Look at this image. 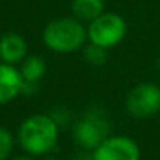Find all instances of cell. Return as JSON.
I'll return each mask as SVG.
<instances>
[{"label":"cell","mask_w":160,"mask_h":160,"mask_svg":"<svg viewBox=\"0 0 160 160\" xmlns=\"http://www.w3.org/2000/svg\"><path fill=\"white\" fill-rule=\"evenodd\" d=\"M71 10L75 19L90 24L105 13V3L104 0H72Z\"/></svg>","instance_id":"9"},{"label":"cell","mask_w":160,"mask_h":160,"mask_svg":"<svg viewBox=\"0 0 160 160\" xmlns=\"http://www.w3.org/2000/svg\"><path fill=\"white\" fill-rule=\"evenodd\" d=\"M44 160H58V158H55V157H47V158H44Z\"/></svg>","instance_id":"16"},{"label":"cell","mask_w":160,"mask_h":160,"mask_svg":"<svg viewBox=\"0 0 160 160\" xmlns=\"http://www.w3.org/2000/svg\"><path fill=\"white\" fill-rule=\"evenodd\" d=\"M50 116L55 119V122H57L58 126H66L68 121H69L68 112H66L64 108H57V110H53V113H52Z\"/></svg>","instance_id":"13"},{"label":"cell","mask_w":160,"mask_h":160,"mask_svg":"<svg viewBox=\"0 0 160 160\" xmlns=\"http://www.w3.org/2000/svg\"><path fill=\"white\" fill-rule=\"evenodd\" d=\"M93 157L96 160H140L141 152L135 140L124 135H108L93 151Z\"/></svg>","instance_id":"6"},{"label":"cell","mask_w":160,"mask_h":160,"mask_svg":"<svg viewBox=\"0 0 160 160\" xmlns=\"http://www.w3.org/2000/svg\"><path fill=\"white\" fill-rule=\"evenodd\" d=\"M83 55L91 64L102 66V64H105V61L108 58V49L98 46L94 42H90L88 46H83Z\"/></svg>","instance_id":"11"},{"label":"cell","mask_w":160,"mask_h":160,"mask_svg":"<svg viewBox=\"0 0 160 160\" xmlns=\"http://www.w3.org/2000/svg\"><path fill=\"white\" fill-rule=\"evenodd\" d=\"M87 32L90 42L112 49L124 39L127 33V24L116 13H102L99 18L88 24Z\"/></svg>","instance_id":"4"},{"label":"cell","mask_w":160,"mask_h":160,"mask_svg":"<svg viewBox=\"0 0 160 160\" xmlns=\"http://www.w3.org/2000/svg\"><path fill=\"white\" fill-rule=\"evenodd\" d=\"M88 32L75 18H58L50 21L42 33L44 44L55 53H71L83 49Z\"/></svg>","instance_id":"2"},{"label":"cell","mask_w":160,"mask_h":160,"mask_svg":"<svg viewBox=\"0 0 160 160\" xmlns=\"http://www.w3.org/2000/svg\"><path fill=\"white\" fill-rule=\"evenodd\" d=\"M27 58V42L18 33H5L0 38V60L8 64L22 63Z\"/></svg>","instance_id":"8"},{"label":"cell","mask_w":160,"mask_h":160,"mask_svg":"<svg viewBox=\"0 0 160 160\" xmlns=\"http://www.w3.org/2000/svg\"><path fill=\"white\" fill-rule=\"evenodd\" d=\"M13 135L10 130L0 127V160H7L13 151Z\"/></svg>","instance_id":"12"},{"label":"cell","mask_w":160,"mask_h":160,"mask_svg":"<svg viewBox=\"0 0 160 160\" xmlns=\"http://www.w3.org/2000/svg\"><path fill=\"white\" fill-rule=\"evenodd\" d=\"M24 77L21 69H16L14 64L0 63V105L14 101L22 94Z\"/></svg>","instance_id":"7"},{"label":"cell","mask_w":160,"mask_h":160,"mask_svg":"<svg viewBox=\"0 0 160 160\" xmlns=\"http://www.w3.org/2000/svg\"><path fill=\"white\" fill-rule=\"evenodd\" d=\"M13 160H33V158H30V157H27V155H21V157H16V158H13Z\"/></svg>","instance_id":"15"},{"label":"cell","mask_w":160,"mask_h":160,"mask_svg":"<svg viewBox=\"0 0 160 160\" xmlns=\"http://www.w3.org/2000/svg\"><path fill=\"white\" fill-rule=\"evenodd\" d=\"M75 160H96V158L93 157V154L91 155H88V154H78Z\"/></svg>","instance_id":"14"},{"label":"cell","mask_w":160,"mask_h":160,"mask_svg":"<svg viewBox=\"0 0 160 160\" xmlns=\"http://www.w3.org/2000/svg\"><path fill=\"white\" fill-rule=\"evenodd\" d=\"M126 108L135 118H149L160 112V87L151 82L133 87L126 98Z\"/></svg>","instance_id":"5"},{"label":"cell","mask_w":160,"mask_h":160,"mask_svg":"<svg viewBox=\"0 0 160 160\" xmlns=\"http://www.w3.org/2000/svg\"><path fill=\"white\" fill-rule=\"evenodd\" d=\"M110 133V122L104 110L91 108L74 126V138L80 148L94 151Z\"/></svg>","instance_id":"3"},{"label":"cell","mask_w":160,"mask_h":160,"mask_svg":"<svg viewBox=\"0 0 160 160\" xmlns=\"http://www.w3.org/2000/svg\"><path fill=\"white\" fill-rule=\"evenodd\" d=\"M46 61L41 58V57H27L24 61H22V66H21V74L24 77L25 82H33V83H39V80L44 77L46 74Z\"/></svg>","instance_id":"10"},{"label":"cell","mask_w":160,"mask_h":160,"mask_svg":"<svg viewBox=\"0 0 160 160\" xmlns=\"http://www.w3.org/2000/svg\"><path fill=\"white\" fill-rule=\"evenodd\" d=\"M60 126L50 115H33L19 127V143L32 155L49 154L58 141Z\"/></svg>","instance_id":"1"},{"label":"cell","mask_w":160,"mask_h":160,"mask_svg":"<svg viewBox=\"0 0 160 160\" xmlns=\"http://www.w3.org/2000/svg\"><path fill=\"white\" fill-rule=\"evenodd\" d=\"M157 66H158V69H160V58H158V61H157Z\"/></svg>","instance_id":"17"}]
</instances>
